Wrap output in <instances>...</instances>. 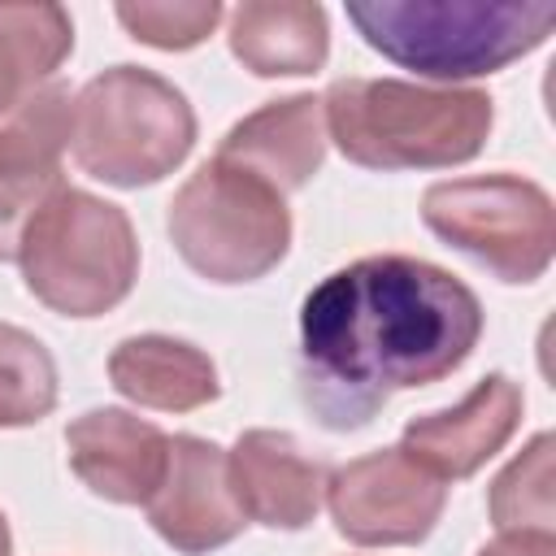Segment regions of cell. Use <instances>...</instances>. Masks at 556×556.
Returning a JSON list of instances; mask_svg holds the SVG:
<instances>
[{
	"label": "cell",
	"mask_w": 556,
	"mask_h": 556,
	"mask_svg": "<svg viewBox=\"0 0 556 556\" xmlns=\"http://www.w3.org/2000/svg\"><path fill=\"white\" fill-rule=\"evenodd\" d=\"M348 17L374 52L439 83L495 74L556 26L552 4L517 0H352Z\"/></svg>",
	"instance_id": "obj_3"
},
{
	"label": "cell",
	"mask_w": 556,
	"mask_h": 556,
	"mask_svg": "<svg viewBox=\"0 0 556 556\" xmlns=\"http://www.w3.org/2000/svg\"><path fill=\"white\" fill-rule=\"evenodd\" d=\"M226 9L217 0H195V4H117V22L148 48L182 52L195 48L217 30Z\"/></svg>",
	"instance_id": "obj_20"
},
{
	"label": "cell",
	"mask_w": 556,
	"mask_h": 556,
	"mask_svg": "<svg viewBox=\"0 0 556 556\" xmlns=\"http://www.w3.org/2000/svg\"><path fill=\"white\" fill-rule=\"evenodd\" d=\"M443 500L447 486L430 469H421L404 447L356 456L326 482L334 530L361 547L421 543L434 530Z\"/></svg>",
	"instance_id": "obj_8"
},
{
	"label": "cell",
	"mask_w": 556,
	"mask_h": 556,
	"mask_svg": "<svg viewBox=\"0 0 556 556\" xmlns=\"http://www.w3.org/2000/svg\"><path fill=\"white\" fill-rule=\"evenodd\" d=\"M26 291L65 317H96L122 304L139 274L130 217L78 187H56L17 239Z\"/></svg>",
	"instance_id": "obj_4"
},
{
	"label": "cell",
	"mask_w": 556,
	"mask_h": 556,
	"mask_svg": "<svg viewBox=\"0 0 556 556\" xmlns=\"http://www.w3.org/2000/svg\"><path fill=\"white\" fill-rule=\"evenodd\" d=\"M552 452H556V439L552 434H534L526 443V452L495 478V486H491V521L504 534H513V530L552 534V521H556Z\"/></svg>",
	"instance_id": "obj_19"
},
{
	"label": "cell",
	"mask_w": 556,
	"mask_h": 556,
	"mask_svg": "<svg viewBox=\"0 0 556 556\" xmlns=\"http://www.w3.org/2000/svg\"><path fill=\"white\" fill-rule=\"evenodd\" d=\"M326 156V117L317 96L274 100L235 122L217 148V161L239 165L269 182L278 195L300 191Z\"/></svg>",
	"instance_id": "obj_14"
},
{
	"label": "cell",
	"mask_w": 556,
	"mask_h": 556,
	"mask_svg": "<svg viewBox=\"0 0 556 556\" xmlns=\"http://www.w3.org/2000/svg\"><path fill=\"white\" fill-rule=\"evenodd\" d=\"M521 421V391L504 374L482 378L460 404L443 413L413 417L404 426V452L430 469L439 482L443 478H469L482 469L517 430Z\"/></svg>",
	"instance_id": "obj_13"
},
{
	"label": "cell",
	"mask_w": 556,
	"mask_h": 556,
	"mask_svg": "<svg viewBox=\"0 0 556 556\" xmlns=\"http://www.w3.org/2000/svg\"><path fill=\"white\" fill-rule=\"evenodd\" d=\"M482 334L478 295L447 269L382 252L326 274L300 308V400L361 430L395 391L447 378Z\"/></svg>",
	"instance_id": "obj_1"
},
{
	"label": "cell",
	"mask_w": 556,
	"mask_h": 556,
	"mask_svg": "<svg viewBox=\"0 0 556 556\" xmlns=\"http://www.w3.org/2000/svg\"><path fill=\"white\" fill-rule=\"evenodd\" d=\"M70 143L91 178L109 187H148L187 161L195 113L161 74L113 65L74 96Z\"/></svg>",
	"instance_id": "obj_5"
},
{
	"label": "cell",
	"mask_w": 556,
	"mask_h": 556,
	"mask_svg": "<svg viewBox=\"0 0 556 556\" xmlns=\"http://www.w3.org/2000/svg\"><path fill=\"white\" fill-rule=\"evenodd\" d=\"M326 135L365 169H439L478 156L491 135V96L400 78H343L321 100Z\"/></svg>",
	"instance_id": "obj_2"
},
{
	"label": "cell",
	"mask_w": 556,
	"mask_h": 556,
	"mask_svg": "<svg viewBox=\"0 0 556 556\" xmlns=\"http://www.w3.org/2000/svg\"><path fill=\"white\" fill-rule=\"evenodd\" d=\"M478 556H556V539L534 534V530H513V534H500L495 543H486Z\"/></svg>",
	"instance_id": "obj_21"
},
{
	"label": "cell",
	"mask_w": 556,
	"mask_h": 556,
	"mask_svg": "<svg viewBox=\"0 0 556 556\" xmlns=\"http://www.w3.org/2000/svg\"><path fill=\"white\" fill-rule=\"evenodd\" d=\"M143 508H148L152 530L187 556L213 552L248 526V517H243V508L230 491L226 452L208 439H195V434H174L169 439L165 478L148 495Z\"/></svg>",
	"instance_id": "obj_10"
},
{
	"label": "cell",
	"mask_w": 556,
	"mask_h": 556,
	"mask_svg": "<svg viewBox=\"0 0 556 556\" xmlns=\"http://www.w3.org/2000/svg\"><path fill=\"white\" fill-rule=\"evenodd\" d=\"M169 239L208 282H252L287 256L291 213L269 182L213 156L174 195Z\"/></svg>",
	"instance_id": "obj_6"
},
{
	"label": "cell",
	"mask_w": 556,
	"mask_h": 556,
	"mask_svg": "<svg viewBox=\"0 0 556 556\" xmlns=\"http://www.w3.org/2000/svg\"><path fill=\"white\" fill-rule=\"evenodd\" d=\"M109 378L113 387L143 404V408H161V413H191L208 400H217V369L213 361L174 334H135L122 339L109 356Z\"/></svg>",
	"instance_id": "obj_15"
},
{
	"label": "cell",
	"mask_w": 556,
	"mask_h": 556,
	"mask_svg": "<svg viewBox=\"0 0 556 556\" xmlns=\"http://www.w3.org/2000/svg\"><path fill=\"white\" fill-rule=\"evenodd\" d=\"M426 226L486 265L504 282H534L552 265L556 208L552 195L517 174H478L434 182L421 200Z\"/></svg>",
	"instance_id": "obj_7"
},
{
	"label": "cell",
	"mask_w": 556,
	"mask_h": 556,
	"mask_svg": "<svg viewBox=\"0 0 556 556\" xmlns=\"http://www.w3.org/2000/svg\"><path fill=\"white\" fill-rule=\"evenodd\" d=\"M226 473H230V491L243 517L274 526V530L308 526L330 482V469L313 460L287 430L239 434L235 452H226Z\"/></svg>",
	"instance_id": "obj_12"
},
{
	"label": "cell",
	"mask_w": 556,
	"mask_h": 556,
	"mask_svg": "<svg viewBox=\"0 0 556 556\" xmlns=\"http://www.w3.org/2000/svg\"><path fill=\"white\" fill-rule=\"evenodd\" d=\"M56 404V365L22 326L0 321V430L30 426Z\"/></svg>",
	"instance_id": "obj_18"
},
{
	"label": "cell",
	"mask_w": 556,
	"mask_h": 556,
	"mask_svg": "<svg viewBox=\"0 0 556 556\" xmlns=\"http://www.w3.org/2000/svg\"><path fill=\"white\" fill-rule=\"evenodd\" d=\"M70 126L74 96L61 83H48L0 122V261L17 256L26 222L56 187H65L61 152L70 148Z\"/></svg>",
	"instance_id": "obj_9"
},
{
	"label": "cell",
	"mask_w": 556,
	"mask_h": 556,
	"mask_svg": "<svg viewBox=\"0 0 556 556\" xmlns=\"http://www.w3.org/2000/svg\"><path fill=\"white\" fill-rule=\"evenodd\" d=\"M0 556H9V521H4V513H0Z\"/></svg>",
	"instance_id": "obj_22"
},
{
	"label": "cell",
	"mask_w": 556,
	"mask_h": 556,
	"mask_svg": "<svg viewBox=\"0 0 556 556\" xmlns=\"http://www.w3.org/2000/svg\"><path fill=\"white\" fill-rule=\"evenodd\" d=\"M70 469L109 504H148L169 465V434L122 408H91L65 426Z\"/></svg>",
	"instance_id": "obj_11"
},
{
	"label": "cell",
	"mask_w": 556,
	"mask_h": 556,
	"mask_svg": "<svg viewBox=\"0 0 556 556\" xmlns=\"http://www.w3.org/2000/svg\"><path fill=\"white\" fill-rule=\"evenodd\" d=\"M326 9L304 0H248L230 13V52L261 78L313 74L326 61Z\"/></svg>",
	"instance_id": "obj_16"
},
{
	"label": "cell",
	"mask_w": 556,
	"mask_h": 556,
	"mask_svg": "<svg viewBox=\"0 0 556 556\" xmlns=\"http://www.w3.org/2000/svg\"><path fill=\"white\" fill-rule=\"evenodd\" d=\"M74 48V22L61 4H0V113L48 87Z\"/></svg>",
	"instance_id": "obj_17"
}]
</instances>
